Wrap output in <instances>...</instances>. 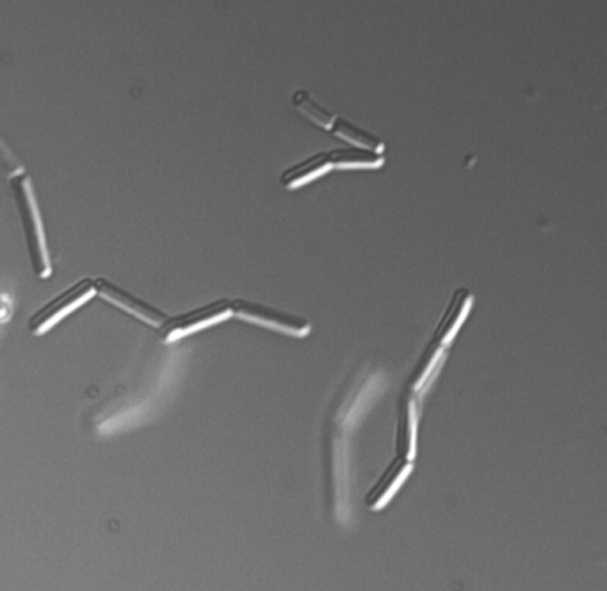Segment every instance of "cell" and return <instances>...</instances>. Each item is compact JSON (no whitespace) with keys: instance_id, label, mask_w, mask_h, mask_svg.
I'll list each match as a JSON object with an SVG mask.
<instances>
[{"instance_id":"8","label":"cell","mask_w":607,"mask_h":591,"mask_svg":"<svg viewBox=\"0 0 607 591\" xmlns=\"http://www.w3.org/2000/svg\"><path fill=\"white\" fill-rule=\"evenodd\" d=\"M399 422H397V451L401 458L412 462L417 447V426H419V406L417 397L406 392L399 403Z\"/></svg>"},{"instance_id":"9","label":"cell","mask_w":607,"mask_h":591,"mask_svg":"<svg viewBox=\"0 0 607 591\" xmlns=\"http://www.w3.org/2000/svg\"><path fill=\"white\" fill-rule=\"evenodd\" d=\"M330 168H332L330 155H312L307 161L300 162V164H296V166H292V168L285 171L284 175H282V184L287 189H298V187L305 186L307 182L319 179L321 175L328 173Z\"/></svg>"},{"instance_id":"7","label":"cell","mask_w":607,"mask_h":591,"mask_svg":"<svg viewBox=\"0 0 607 591\" xmlns=\"http://www.w3.org/2000/svg\"><path fill=\"white\" fill-rule=\"evenodd\" d=\"M412 470V462L397 456L396 462L390 463L389 469L381 476L380 481L371 488L367 495V504L371 510H381L387 506V502L397 494V490L403 486Z\"/></svg>"},{"instance_id":"1","label":"cell","mask_w":607,"mask_h":591,"mask_svg":"<svg viewBox=\"0 0 607 591\" xmlns=\"http://www.w3.org/2000/svg\"><path fill=\"white\" fill-rule=\"evenodd\" d=\"M11 189H13L18 216H20L22 228H24L31 268H33L34 275L41 280H47L52 275V260H50L49 243H47L40 207H38V200L34 195L33 180L27 173H22L15 179H11Z\"/></svg>"},{"instance_id":"5","label":"cell","mask_w":607,"mask_h":591,"mask_svg":"<svg viewBox=\"0 0 607 591\" xmlns=\"http://www.w3.org/2000/svg\"><path fill=\"white\" fill-rule=\"evenodd\" d=\"M95 291H97V296H100L102 300H106L107 303L120 308L123 312L136 317L141 323L148 324V326L159 328L168 319V316L162 310L154 307V305H150L148 301L141 300L136 294L125 291L123 287L113 284L107 278H97L95 280Z\"/></svg>"},{"instance_id":"14","label":"cell","mask_w":607,"mask_h":591,"mask_svg":"<svg viewBox=\"0 0 607 591\" xmlns=\"http://www.w3.org/2000/svg\"><path fill=\"white\" fill-rule=\"evenodd\" d=\"M9 308L4 301L0 300V319H4V317H8Z\"/></svg>"},{"instance_id":"10","label":"cell","mask_w":607,"mask_h":591,"mask_svg":"<svg viewBox=\"0 0 607 591\" xmlns=\"http://www.w3.org/2000/svg\"><path fill=\"white\" fill-rule=\"evenodd\" d=\"M333 134L337 138L348 141L349 145L353 148H360V150H367V152H374V154H381L383 152V143L380 139L373 136L371 132L360 129L357 125L344 120V118H335L332 125Z\"/></svg>"},{"instance_id":"3","label":"cell","mask_w":607,"mask_h":591,"mask_svg":"<svg viewBox=\"0 0 607 591\" xmlns=\"http://www.w3.org/2000/svg\"><path fill=\"white\" fill-rule=\"evenodd\" d=\"M228 317H232V301H212L209 305L189 310L179 316H168V319L159 326V339L161 342L171 344L221 321H227Z\"/></svg>"},{"instance_id":"12","label":"cell","mask_w":607,"mask_h":591,"mask_svg":"<svg viewBox=\"0 0 607 591\" xmlns=\"http://www.w3.org/2000/svg\"><path fill=\"white\" fill-rule=\"evenodd\" d=\"M292 104H294L298 113L307 118L308 122L314 123L321 129H332L335 116L330 111H326L324 107L319 106L316 100L308 95L307 91H296L294 97H292Z\"/></svg>"},{"instance_id":"4","label":"cell","mask_w":607,"mask_h":591,"mask_svg":"<svg viewBox=\"0 0 607 591\" xmlns=\"http://www.w3.org/2000/svg\"><path fill=\"white\" fill-rule=\"evenodd\" d=\"M232 316H237L248 323L259 324L269 330L292 335V337H307L310 333V323L307 319L285 314L275 308L264 307L253 301H232Z\"/></svg>"},{"instance_id":"13","label":"cell","mask_w":607,"mask_h":591,"mask_svg":"<svg viewBox=\"0 0 607 591\" xmlns=\"http://www.w3.org/2000/svg\"><path fill=\"white\" fill-rule=\"evenodd\" d=\"M0 170L9 180L25 173L24 164L20 162L17 155L13 154V150L6 145V141L2 138H0Z\"/></svg>"},{"instance_id":"2","label":"cell","mask_w":607,"mask_h":591,"mask_svg":"<svg viewBox=\"0 0 607 591\" xmlns=\"http://www.w3.org/2000/svg\"><path fill=\"white\" fill-rule=\"evenodd\" d=\"M95 296H97L95 280L82 278L77 284H73L72 287H68L66 291L61 292L54 300H50L47 305H43L29 319V330L38 337L45 335L56 324L61 323L65 317L70 316L75 310H79L84 303H88Z\"/></svg>"},{"instance_id":"11","label":"cell","mask_w":607,"mask_h":591,"mask_svg":"<svg viewBox=\"0 0 607 591\" xmlns=\"http://www.w3.org/2000/svg\"><path fill=\"white\" fill-rule=\"evenodd\" d=\"M330 162L337 168H378L383 164V155L360 150V148H339L330 152Z\"/></svg>"},{"instance_id":"6","label":"cell","mask_w":607,"mask_h":591,"mask_svg":"<svg viewBox=\"0 0 607 591\" xmlns=\"http://www.w3.org/2000/svg\"><path fill=\"white\" fill-rule=\"evenodd\" d=\"M474 296L467 289L454 292L453 300L447 307L446 314L440 319L435 335L431 341L438 342L440 346H449L454 341L456 333L460 332L463 323L467 321Z\"/></svg>"}]
</instances>
